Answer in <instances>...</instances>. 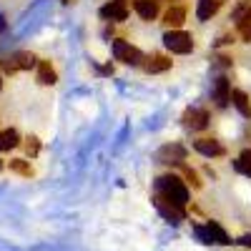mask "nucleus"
<instances>
[{
	"label": "nucleus",
	"mask_w": 251,
	"mask_h": 251,
	"mask_svg": "<svg viewBox=\"0 0 251 251\" xmlns=\"http://www.w3.org/2000/svg\"><path fill=\"white\" fill-rule=\"evenodd\" d=\"M156 194H161L163 199H169V201H174L178 206H186L188 203V188L174 174H166V176H158L156 178Z\"/></svg>",
	"instance_id": "nucleus-1"
},
{
	"label": "nucleus",
	"mask_w": 251,
	"mask_h": 251,
	"mask_svg": "<svg viewBox=\"0 0 251 251\" xmlns=\"http://www.w3.org/2000/svg\"><path fill=\"white\" fill-rule=\"evenodd\" d=\"M194 234L201 244H231V239H228V234L224 231V228L216 224V221H208L206 226H194Z\"/></svg>",
	"instance_id": "nucleus-2"
},
{
	"label": "nucleus",
	"mask_w": 251,
	"mask_h": 251,
	"mask_svg": "<svg viewBox=\"0 0 251 251\" xmlns=\"http://www.w3.org/2000/svg\"><path fill=\"white\" fill-rule=\"evenodd\" d=\"M163 46L169 48L171 53L186 55V53L194 50V40H191V35L183 33V30H169V33L163 35Z\"/></svg>",
	"instance_id": "nucleus-3"
},
{
	"label": "nucleus",
	"mask_w": 251,
	"mask_h": 251,
	"mask_svg": "<svg viewBox=\"0 0 251 251\" xmlns=\"http://www.w3.org/2000/svg\"><path fill=\"white\" fill-rule=\"evenodd\" d=\"M35 55L33 53H25V50H20V53H13L8 58L0 60V66H3L5 73H18V71H30L35 66Z\"/></svg>",
	"instance_id": "nucleus-4"
},
{
	"label": "nucleus",
	"mask_w": 251,
	"mask_h": 251,
	"mask_svg": "<svg viewBox=\"0 0 251 251\" xmlns=\"http://www.w3.org/2000/svg\"><path fill=\"white\" fill-rule=\"evenodd\" d=\"M153 203H156V208L161 211V216H163V219H169L171 224H181V221L186 219L183 206H178V203H174V201H169V199H163L161 194L153 196Z\"/></svg>",
	"instance_id": "nucleus-5"
},
{
	"label": "nucleus",
	"mask_w": 251,
	"mask_h": 251,
	"mask_svg": "<svg viewBox=\"0 0 251 251\" xmlns=\"http://www.w3.org/2000/svg\"><path fill=\"white\" fill-rule=\"evenodd\" d=\"M113 55L116 60L126 63V66H141V60H143L141 50L133 48L131 43H126V40H113Z\"/></svg>",
	"instance_id": "nucleus-6"
},
{
	"label": "nucleus",
	"mask_w": 251,
	"mask_h": 251,
	"mask_svg": "<svg viewBox=\"0 0 251 251\" xmlns=\"http://www.w3.org/2000/svg\"><path fill=\"white\" fill-rule=\"evenodd\" d=\"M100 18L103 20H113V23H121V20L128 18V5H126V0H111L100 8Z\"/></svg>",
	"instance_id": "nucleus-7"
},
{
	"label": "nucleus",
	"mask_w": 251,
	"mask_h": 251,
	"mask_svg": "<svg viewBox=\"0 0 251 251\" xmlns=\"http://www.w3.org/2000/svg\"><path fill=\"white\" fill-rule=\"evenodd\" d=\"M183 126L186 128H191V131H201L208 126V113L203 108H188L183 113Z\"/></svg>",
	"instance_id": "nucleus-8"
},
{
	"label": "nucleus",
	"mask_w": 251,
	"mask_h": 251,
	"mask_svg": "<svg viewBox=\"0 0 251 251\" xmlns=\"http://www.w3.org/2000/svg\"><path fill=\"white\" fill-rule=\"evenodd\" d=\"M186 158V149L181 143H166L158 151V161L161 163H181Z\"/></svg>",
	"instance_id": "nucleus-9"
},
{
	"label": "nucleus",
	"mask_w": 251,
	"mask_h": 251,
	"mask_svg": "<svg viewBox=\"0 0 251 251\" xmlns=\"http://www.w3.org/2000/svg\"><path fill=\"white\" fill-rule=\"evenodd\" d=\"M194 149H196L201 156H208V158L224 156V146H221L216 138H199V141H194Z\"/></svg>",
	"instance_id": "nucleus-10"
},
{
	"label": "nucleus",
	"mask_w": 251,
	"mask_h": 251,
	"mask_svg": "<svg viewBox=\"0 0 251 251\" xmlns=\"http://www.w3.org/2000/svg\"><path fill=\"white\" fill-rule=\"evenodd\" d=\"M234 18L239 20V35L246 40V43H251V5H249V3L241 5Z\"/></svg>",
	"instance_id": "nucleus-11"
},
{
	"label": "nucleus",
	"mask_w": 251,
	"mask_h": 251,
	"mask_svg": "<svg viewBox=\"0 0 251 251\" xmlns=\"http://www.w3.org/2000/svg\"><path fill=\"white\" fill-rule=\"evenodd\" d=\"M214 100H216V106L219 108H224V106H228V100H231V86H228V80L221 75V78H216V83H214Z\"/></svg>",
	"instance_id": "nucleus-12"
},
{
	"label": "nucleus",
	"mask_w": 251,
	"mask_h": 251,
	"mask_svg": "<svg viewBox=\"0 0 251 251\" xmlns=\"http://www.w3.org/2000/svg\"><path fill=\"white\" fill-rule=\"evenodd\" d=\"M133 8H136V13L143 20H156V15H158V0H136Z\"/></svg>",
	"instance_id": "nucleus-13"
},
{
	"label": "nucleus",
	"mask_w": 251,
	"mask_h": 251,
	"mask_svg": "<svg viewBox=\"0 0 251 251\" xmlns=\"http://www.w3.org/2000/svg\"><path fill=\"white\" fill-rule=\"evenodd\" d=\"M143 68L149 71V73H163V71L171 68V58H166V55H151V58H146Z\"/></svg>",
	"instance_id": "nucleus-14"
},
{
	"label": "nucleus",
	"mask_w": 251,
	"mask_h": 251,
	"mask_svg": "<svg viewBox=\"0 0 251 251\" xmlns=\"http://www.w3.org/2000/svg\"><path fill=\"white\" fill-rule=\"evenodd\" d=\"M221 8V0H199V8H196V15L199 20H208L211 15H216Z\"/></svg>",
	"instance_id": "nucleus-15"
},
{
	"label": "nucleus",
	"mask_w": 251,
	"mask_h": 251,
	"mask_svg": "<svg viewBox=\"0 0 251 251\" xmlns=\"http://www.w3.org/2000/svg\"><path fill=\"white\" fill-rule=\"evenodd\" d=\"M35 66H38V80L43 83V86H53V83L58 80V75H55V71L50 68L48 60H38Z\"/></svg>",
	"instance_id": "nucleus-16"
},
{
	"label": "nucleus",
	"mask_w": 251,
	"mask_h": 251,
	"mask_svg": "<svg viewBox=\"0 0 251 251\" xmlns=\"http://www.w3.org/2000/svg\"><path fill=\"white\" fill-rule=\"evenodd\" d=\"M183 20H186V8H181V5L169 8V10H166V15H163V23L169 25V28H178Z\"/></svg>",
	"instance_id": "nucleus-17"
},
{
	"label": "nucleus",
	"mask_w": 251,
	"mask_h": 251,
	"mask_svg": "<svg viewBox=\"0 0 251 251\" xmlns=\"http://www.w3.org/2000/svg\"><path fill=\"white\" fill-rule=\"evenodd\" d=\"M231 103H234V106H236L246 118H251V100H249V96H246L244 91H231Z\"/></svg>",
	"instance_id": "nucleus-18"
},
{
	"label": "nucleus",
	"mask_w": 251,
	"mask_h": 251,
	"mask_svg": "<svg viewBox=\"0 0 251 251\" xmlns=\"http://www.w3.org/2000/svg\"><path fill=\"white\" fill-rule=\"evenodd\" d=\"M18 143H20V136H18V131H13V128L0 131V151H10V149H15Z\"/></svg>",
	"instance_id": "nucleus-19"
},
{
	"label": "nucleus",
	"mask_w": 251,
	"mask_h": 251,
	"mask_svg": "<svg viewBox=\"0 0 251 251\" xmlns=\"http://www.w3.org/2000/svg\"><path fill=\"white\" fill-rule=\"evenodd\" d=\"M234 169H236L239 174H244V176L251 178V149H246V151L239 153V158L234 161Z\"/></svg>",
	"instance_id": "nucleus-20"
},
{
	"label": "nucleus",
	"mask_w": 251,
	"mask_h": 251,
	"mask_svg": "<svg viewBox=\"0 0 251 251\" xmlns=\"http://www.w3.org/2000/svg\"><path fill=\"white\" fill-rule=\"evenodd\" d=\"M10 171H15V174H20V176H30V174H33L30 163H28V161H23V158L10 161Z\"/></svg>",
	"instance_id": "nucleus-21"
},
{
	"label": "nucleus",
	"mask_w": 251,
	"mask_h": 251,
	"mask_svg": "<svg viewBox=\"0 0 251 251\" xmlns=\"http://www.w3.org/2000/svg\"><path fill=\"white\" fill-rule=\"evenodd\" d=\"M25 151H28V156H38V151H40V143H38V138H35V136L25 138Z\"/></svg>",
	"instance_id": "nucleus-22"
},
{
	"label": "nucleus",
	"mask_w": 251,
	"mask_h": 251,
	"mask_svg": "<svg viewBox=\"0 0 251 251\" xmlns=\"http://www.w3.org/2000/svg\"><path fill=\"white\" fill-rule=\"evenodd\" d=\"M183 174H186V178L194 183V188H201V181H199V176H196V171H191V169H183Z\"/></svg>",
	"instance_id": "nucleus-23"
},
{
	"label": "nucleus",
	"mask_w": 251,
	"mask_h": 251,
	"mask_svg": "<svg viewBox=\"0 0 251 251\" xmlns=\"http://www.w3.org/2000/svg\"><path fill=\"white\" fill-rule=\"evenodd\" d=\"M239 244H244V246H251V236H241V239H239Z\"/></svg>",
	"instance_id": "nucleus-24"
},
{
	"label": "nucleus",
	"mask_w": 251,
	"mask_h": 251,
	"mask_svg": "<svg viewBox=\"0 0 251 251\" xmlns=\"http://www.w3.org/2000/svg\"><path fill=\"white\" fill-rule=\"evenodd\" d=\"M0 169H3V161H0Z\"/></svg>",
	"instance_id": "nucleus-25"
},
{
	"label": "nucleus",
	"mask_w": 251,
	"mask_h": 251,
	"mask_svg": "<svg viewBox=\"0 0 251 251\" xmlns=\"http://www.w3.org/2000/svg\"><path fill=\"white\" fill-rule=\"evenodd\" d=\"M0 88H3V80H0Z\"/></svg>",
	"instance_id": "nucleus-26"
}]
</instances>
